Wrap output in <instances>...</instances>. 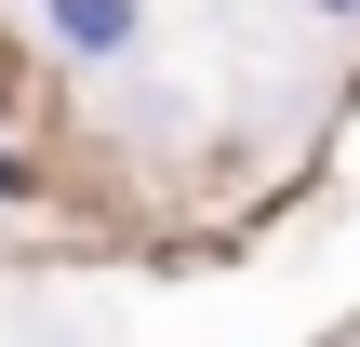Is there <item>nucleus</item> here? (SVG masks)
Masks as SVG:
<instances>
[{
    "label": "nucleus",
    "mask_w": 360,
    "mask_h": 347,
    "mask_svg": "<svg viewBox=\"0 0 360 347\" xmlns=\"http://www.w3.org/2000/svg\"><path fill=\"white\" fill-rule=\"evenodd\" d=\"M321 13H360V0H321Z\"/></svg>",
    "instance_id": "obj_2"
},
{
    "label": "nucleus",
    "mask_w": 360,
    "mask_h": 347,
    "mask_svg": "<svg viewBox=\"0 0 360 347\" xmlns=\"http://www.w3.org/2000/svg\"><path fill=\"white\" fill-rule=\"evenodd\" d=\"M53 40L67 53H120L134 40V0H53Z\"/></svg>",
    "instance_id": "obj_1"
}]
</instances>
